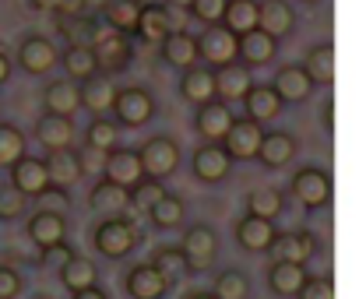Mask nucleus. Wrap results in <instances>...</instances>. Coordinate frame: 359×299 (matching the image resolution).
<instances>
[{
	"mask_svg": "<svg viewBox=\"0 0 359 299\" xmlns=\"http://www.w3.org/2000/svg\"><path fill=\"white\" fill-rule=\"evenodd\" d=\"M292 194H296V201L303 208L317 211V208H324L331 201V176L324 169H317V166H303L292 176Z\"/></svg>",
	"mask_w": 359,
	"mask_h": 299,
	"instance_id": "0eeeda50",
	"label": "nucleus"
},
{
	"mask_svg": "<svg viewBox=\"0 0 359 299\" xmlns=\"http://www.w3.org/2000/svg\"><path fill=\"white\" fill-rule=\"evenodd\" d=\"M180 95H184L191 106H205L215 99V74L201 64L180 71Z\"/></svg>",
	"mask_w": 359,
	"mask_h": 299,
	"instance_id": "412c9836",
	"label": "nucleus"
},
{
	"mask_svg": "<svg viewBox=\"0 0 359 299\" xmlns=\"http://www.w3.org/2000/svg\"><path fill=\"white\" fill-rule=\"evenodd\" d=\"M8 78H11V57L0 50V85H8Z\"/></svg>",
	"mask_w": 359,
	"mask_h": 299,
	"instance_id": "13d9d810",
	"label": "nucleus"
},
{
	"mask_svg": "<svg viewBox=\"0 0 359 299\" xmlns=\"http://www.w3.org/2000/svg\"><path fill=\"white\" fill-rule=\"evenodd\" d=\"M162 4H169V8H184V11H187V8H191V0H162Z\"/></svg>",
	"mask_w": 359,
	"mask_h": 299,
	"instance_id": "bf43d9fd",
	"label": "nucleus"
},
{
	"mask_svg": "<svg viewBox=\"0 0 359 299\" xmlns=\"http://www.w3.org/2000/svg\"><path fill=\"white\" fill-rule=\"evenodd\" d=\"M102 180H109V183H116L123 190H134L144 180L141 162H137V148H113V152H106Z\"/></svg>",
	"mask_w": 359,
	"mask_h": 299,
	"instance_id": "1a4fd4ad",
	"label": "nucleus"
},
{
	"mask_svg": "<svg viewBox=\"0 0 359 299\" xmlns=\"http://www.w3.org/2000/svg\"><path fill=\"white\" fill-rule=\"evenodd\" d=\"M275 222H268V218H257V215H243L240 222H236V243L243 246V250H250V253H264V250H271V243H275Z\"/></svg>",
	"mask_w": 359,
	"mask_h": 299,
	"instance_id": "aec40b11",
	"label": "nucleus"
},
{
	"mask_svg": "<svg viewBox=\"0 0 359 299\" xmlns=\"http://www.w3.org/2000/svg\"><path fill=\"white\" fill-rule=\"evenodd\" d=\"M162 11H165V32H187V11L184 8H169V4H162Z\"/></svg>",
	"mask_w": 359,
	"mask_h": 299,
	"instance_id": "864d4df0",
	"label": "nucleus"
},
{
	"mask_svg": "<svg viewBox=\"0 0 359 299\" xmlns=\"http://www.w3.org/2000/svg\"><path fill=\"white\" fill-rule=\"evenodd\" d=\"M109 113H113V123L116 127H144L155 116V95L148 88H141V85L116 88Z\"/></svg>",
	"mask_w": 359,
	"mask_h": 299,
	"instance_id": "7ed1b4c3",
	"label": "nucleus"
},
{
	"mask_svg": "<svg viewBox=\"0 0 359 299\" xmlns=\"http://www.w3.org/2000/svg\"><path fill=\"white\" fill-rule=\"evenodd\" d=\"M275 260H289V264H306L317 253V236L313 232H282L271 243Z\"/></svg>",
	"mask_w": 359,
	"mask_h": 299,
	"instance_id": "5701e85b",
	"label": "nucleus"
},
{
	"mask_svg": "<svg viewBox=\"0 0 359 299\" xmlns=\"http://www.w3.org/2000/svg\"><path fill=\"white\" fill-rule=\"evenodd\" d=\"M303 71L310 74L313 88L317 85H331L334 81V46L331 43H317L306 50V60H303Z\"/></svg>",
	"mask_w": 359,
	"mask_h": 299,
	"instance_id": "473e14b6",
	"label": "nucleus"
},
{
	"mask_svg": "<svg viewBox=\"0 0 359 299\" xmlns=\"http://www.w3.org/2000/svg\"><path fill=\"white\" fill-rule=\"evenodd\" d=\"M296 295L299 299H334V285H331V278H306Z\"/></svg>",
	"mask_w": 359,
	"mask_h": 299,
	"instance_id": "8fccbe9b",
	"label": "nucleus"
},
{
	"mask_svg": "<svg viewBox=\"0 0 359 299\" xmlns=\"http://www.w3.org/2000/svg\"><path fill=\"white\" fill-rule=\"evenodd\" d=\"M57 64L64 67V74H67L74 85L85 81V78H92V74H99V64H95V53H92L88 43H71V46L60 53Z\"/></svg>",
	"mask_w": 359,
	"mask_h": 299,
	"instance_id": "c85d7f7f",
	"label": "nucleus"
},
{
	"mask_svg": "<svg viewBox=\"0 0 359 299\" xmlns=\"http://www.w3.org/2000/svg\"><path fill=\"white\" fill-rule=\"evenodd\" d=\"M25 155V134L22 127L0 120V166H11Z\"/></svg>",
	"mask_w": 359,
	"mask_h": 299,
	"instance_id": "79ce46f5",
	"label": "nucleus"
},
{
	"mask_svg": "<svg viewBox=\"0 0 359 299\" xmlns=\"http://www.w3.org/2000/svg\"><path fill=\"white\" fill-rule=\"evenodd\" d=\"M25 211H29V197L0 183V222H18Z\"/></svg>",
	"mask_w": 359,
	"mask_h": 299,
	"instance_id": "c03bdc74",
	"label": "nucleus"
},
{
	"mask_svg": "<svg viewBox=\"0 0 359 299\" xmlns=\"http://www.w3.org/2000/svg\"><path fill=\"white\" fill-rule=\"evenodd\" d=\"M22 292V274L8 264H0V299H15Z\"/></svg>",
	"mask_w": 359,
	"mask_h": 299,
	"instance_id": "603ef678",
	"label": "nucleus"
},
{
	"mask_svg": "<svg viewBox=\"0 0 359 299\" xmlns=\"http://www.w3.org/2000/svg\"><path fill=\"white\" fill-rule=\"evenodd\" d=\"M194 43H198V60H205L208 71L236 64V36L222 22L219 25H205L201 36H194Z\"/></svg>",
	"mask_w": 359,
	"mask_h": 299,
	"instance_id": "39448f33",
	"label": "nucleus"
},
{
	"mask_svg": "<svg viewBox=\"0 0 359 299\" xmlns=\"http://www.w3.org/2000/svg\"><path fill=\"white\" fill-rule=\"evenodd\" d=\"M88 208L99 211V215H109V218H120L127 208H130V190L109 183V180H99L88 194Z\"/></svg>",
	"mask_w": 359,
	"mask_h": 299,
	"instance_id": "b1692460",
	"label": "nucleus"
},
{
	"mask_svg": "<svg viewBox=\"0 0 359 299\" xmlns=\"http://www.w3.org/2000/svg\"><path fill=\"white\" fill-rule=\"evenodd\" d=\"M88 29H92L88 46H92V53H95L99 71H102V74H116V71H123V67L130 64V36L113 32V29L102 25L99 18H95Z\"/></svg>",
	"mask_w": 359,
	"mask_h": 299,
	"instance_id": "f257e3e1",
	"label": "nucleus"
},
{
	"mask_svg": "<svg viewBox=\"0 0 359 299\" xmlns=\"http://www.w3.org/2000/svg\"><path fill=\"white\" fill-rule=\"evenodd\" d=\"M137 11H141V0H106L99 22L109 25L113 32H120V36H134Z\"/></svg>",
	"mask_w": 359,
	"mask_h": 299,
	"instance_id": "2f4dec72",
	"label": "nucleus"
},
{
	"mask_svg": "<svg viewBox=\"0 0 359 299\" xmlns=\"http://www.w3.org/2000/svg\"><path fill=\"white\" fill-rule=\"evenodd\" d=\"M187 299H215V292H194V295H187Z\"/></svg>",
	"mask_w": 359,
	"mask_h": 299,
	"instance_id": "052dcab7",
	"label": "nucleus"
},
{
	"mask_svg": "<svg viewBox=\"0 0 359 299\" xmlns=\"http://www.w3.org/2000/svg\"><path fill=\"white\" fill-rule=\"evenodd\" d=\"M243 106H247V120H254L261 127L282 113V99L271 92V85H250V92L243 95Z\"/></svg>",
	"mask_w": 359,
	"mask_h": 299,
	"instance_id": "c756f323",
	"label": "nucleus"
},
{
	"mask_svg": "<svg viewBox=\"0 0 359 299\" xmlns=\"http://www.w3.org/2000/svg\"><path fill=\"white\" fill-rule=\"evenodd\" d=\"M158 50H162V60L176 71H187V67L198 64V43H194L191 32H169L158 43Z\"/></svg>",
	"mask_w": 359,
	"mask_h": 299,
	"instance_id": "a878e982",
	"label": "nucleus"
},
{
	"mask_svg": "<svg viewBox=\"0 0 359 299\" xmlns=\"http://www.w3.org/2000/svg\"><path fill=\"white\" fill-rule=\"evenodd\" d=\"M8 169H11V187H15L18 194H25V197H39V194L50 187V176H46V162H43V159L22 155V159L11 162Z\"/></svg>",
	"mask_w": 359,
	"mask_h": 299,
	"instance_id": "dca6fc26",
	"label": "nucleus"
},
{
	"mask_svg": "<svg viewBox=\"0 0 359 299\" xmlns=\"http://www.w3.org/2000/svg\"><path fill=\"white\" fill-rule=\"evenodd\" d=\"M222 25L240 39L247 32L257 29V0H229L226 11H222Z\"/></svg>",
	"mask_w": 359,
	"mask_h": 299,
	"instance_id": "f704fd0d",
	"label": "nucleus"
},
{
	"mask_svg": "<svg viewBox=\"0 0 359 299\" xmlns=\"http://www.w3.org/2000/svg\"><path fill=\"white\" fill-rule=\"evenodd\" d=\"M165 281H172V278H184L187 271H191V264H187V257H184V250L180 246H158L155 253H151V260H148Z\"/></svg>",
	"mask_w": 359,
	"mask_h": 299,
	"instance_id": "ea45409f",
	"label": "nucleus"
},
{
	"mask_svg": "<svg viewBox=\"0 0 359 299\" xmlns=\"http://www.w3.org/2000/svg\"><path fill=\"white\" fill-rule=\"evenodd\" d=\"M137 162H141L144 180H158V183H162V180L172 176L176 166H180V144H176L172 137H165V134L148 137V141L137 148Z\"/></svg>",
	"mask_w": 359,
	"mask_h": 299,
	"instance_id": "20e7f679",
	"label": "nucleus"
},
{
	"mask_svg": "<svg viewBox=\"0 0 359 299\" xmlns=\"http://www.w3.org/2000/svg\"><path fill=\"white\" fill-rule=\"evenodd\" d=\"M257 29L271 39H285L296 29V11L289 0H257Z\"/></svg>",
	"mask_w": 359,
	"mask_h": 299,
	"instance_id": "4468645a",
	"label": "nucleus"
},
{
	"mask_svg": "<svg viewBox=\"0 0 359 299\" xmlns=\"http://www.w3.org/2000/svg\"><path fill=\"white\" fill-rule=\"evenodd\" d=\"M180 250H184V257H187L191 267H208V264L215 260L219 236H215L212 225L198 222V225H191V229L184 232V243H180Z\"/></svg>",
	"mask_w": 359,
	"mask_h": 299,
	"instance_id": "f8f14e48",
	"label": "nucleus"
},
{
	"mask_svg": "<svg viewBox=\"0 0 359 299\" xmlns=\"http://www.w3.org/2000/svg\"><path fill=\"white\" fill-rule=\"evenodd\" d=\"M271 92L282 99V106H289V102H306V99L313 95V81H310V74L303 71V64H285V67H278V74H275V81H271Z\"/></svg>",
	"mask_w": 359,
	"mask_h": 299,
	"instance_id": "ddd939ff",
	"label": "nucleus"
},
{
	"mask_svg": "<svg viewBox=\"0 0 359 299\" xmlns=\"http://www.w3.org/2000/svg\"><path fill=\"white\" fill-rule=\"evenodd\" d=\"M113 95H116V81L113 74H92L85 81H78V106L88 109L92 116H106L109 106H113Z\"/></svg>",
	"mask_w": 359,
	"mask_h": 299,
	"instance_id": "9d476101",
	"label": "nucleus"
},
{
	"mask_svg": "<svg viewBox=\"0 0 359 299\" xmlns=\"http://www.w3.org/2000/svg\"><path fill=\"white\" fill-rule=\"evenodd\" d=\"M212 74H215V99H222V102H240L250 92V85H254L250 67H243L240 60L236 64H226V67H219Z\"/></svg>",
	"mask_w": 359,
	"mask_h": 299,
	"instance_id": "a211bd4d",
	"label": "nucleus"
},
{
	"mask_svg": "<svg viewBox=\"0 0 359 299\" xmlns=\"http://www.w3.org/2000/svg\"><path fill=\"white\" fill-rule=\"evenodd\" d=\"M92 243H95V250L102 253V257H109V260H120V257H127L137 243H141V232H137V225L130 222V218H102L99 225H95V232H92Z\"/></svg>",
	"mask_w": 359,
	"mask_h": 299,
	"instance_id": "f03ea898",
	"label": "nucleus"
},
{
	"mask_svg": "<svg viewBox=\"0 0 359 299\" xmlns=\"http://www.w3.org/2000/svg\"><path fill=\"white\" fill-rule=\"evenodd\" d=\"M144 215H151V225L155 229H176L180 222H184V201H180L176 194H162Z\"/></svg>",
	"mask_w": 359,
	"mask_h": 299,
	"instance_id": "a19ab883",
	"label": "nucleus"
},
{
	"mask_svg": "<svg viewBox=\"0 0 359 299\" xmlns=\"http://www.w3.org/2000/svg\"><path fill=\"white\" fill-rule=\"evenodd\" d=\"M60 281L67 285V292H81V288H92L95 281H99V271H95V264L88 260V257H71L64 267H60Z\"/></svg>",
	"mask_w": 359,
	"mask_h": 299,
	"instance_id": "e433bc0d",
	"label": "nucleus"
},
{
	"mask_svg": "<svg viewBox=\"0 0 359 299\" xmlns=\"http://www.w3.org/2000/svg\"><path fill=\"white\" fill-rule=\"evenodd\" d=\"M310 274H306V267L303 264H289V260H271V267H268V288L275 292V295H285V299H292L299 288H303V281H306Z\"/></svg>",
	"mask_w": 359,
	"mask_h": 299,
	"instance_id": "cd10ccee",
	"label": "nucleus"
},
{
	"mask_svg": "<svg viewBox=\"0 0 359 299\" xmlns=\"http://www.w3.org/2000/svg\"><path fill=\"white\" fill-rule=\"evenodd\" d=\"M29 239L43 250V246H53V243H64L67 239V222L64 215H50V211H36L25 225Z\"/></svg>",
	"mask_w": 359,
	"mask_h": 299,
	"instance_id": "bb28decb",
	"label": "nucleus"
},
{
	"mask_svg": "<svg viewBox=\"0 0 359 299\" xmlns=\"http://www.w3.org/2000/svg\"><path fill=\"white\" fill-rule=\"evenodd\" d=\"M71 295H74V299H109V295H106L99 285H92V288H81V292H71Z\"/></svg>",
	"mask_w": 359,
	"mask_h": 299,
	"instance_id": "4d7b16f0",
	"label": "nucleus"
},
{
	"mask_svg": "<svg viewBox=\"0 0 359 299\" xmlns=\"http://www.w3.org/2000/svg\"><path fill=\"white\" fill-rule=\"evenodd\" d=\"M191 169L201 183H222L233 169V159L226 155L222 144H201L194 152V159H191Z\"/></svg>",
	"mask_w": 359,
	"mask_h": 299,
	"instance_id": "2eb2a0df",
	"label": "nucleus"
},
{
	"mask_svg": "<svg viewBox=\"0 0 359 299\" xmlns=\"http://www.w3.org/2000/svg\"><path fill=\"white\" fill-rule=\"evenodd\" d=\"M32 11H43V15H57L60 11V0H29Z\"/></svg>",
	"mask_w": 359,
	"mask_h": 299,
	"instance_id": "6e6d98bb",
	"label": "nucleus"
},
{
	"mask_svg": "<svg viewBox=\"0 0 359 299\" xmlns=\"http://www.w3.org/2000/svg\"><path fill=\"white\" fill-rule=\"evenodd\" d=\"M233 109H229V102H222V99H212V102H205V106H198V116H194V127H198V134L205 137V144H219L222 137H226V130L233 127Z\"/></svg>",
	"mask_w": 359,
	"mask_h": 299,
	"instance_id": "9b49d317",
	"label": "nucleus"
},
{
	"mask_svg": "<svg viewBox=\"0 0 359 299\" xmlns=\"http://www.w3.org/2000/svg\"><path fill=\"white\" fill-rule=\"evenodd\" d=\"M226 4H229V0H191L187 15H194L201 25H219V22H222Z\"/></svg>",
	"mask_w": 359,
	"mask_h": 299,
	"instance_id": "a18cd8bd",
	"label": "nucleus"
},
{
	"mask_svg": "<svg viewBox=\"0 0 359 299\" xmlns=\"http://www.w3.org/2000/svg\"><path fill=\"white\" fill-rule=\"evenodd\" d=\"M88 8V0H60V18H81V11Z\"/></svg>",
	"mask_w": 359,
	"mask_h": 299,
	"instance_id": "5fc2aeb1",
	"label": "nucleus"
},
{
	"mask_svg": "<svg viewBox=\"0 0 359 299\" xmlns=\"http://www.w3.org/2000/svg\"><path fill=\"white\" fill-rule=\"evenodd\" d=\"M247 208H250V215L275 222V218L282 215V208H285V197H282V190H278V187H257V190H250Z\"/></svg>",
	"mask_w": 359,
	"mask_h": 299,
	"instance_id": "4c0bfd02",
	"label": "nucleus"
},
{
	"mask_svg": "<svg viewBox=\"0 0 359 299\" xmlns=\"http://www.w3.org/2000/svg\"><path fill=\"white\" fill-rule=\"evenodd\" d=\"M36 201H39V211H50V215H67L71 211V194L64 187H53V183Z\"/></svg>",
	"mask_w": 359,
	"mask_h": 299,
	"instance_id": "49530a36",
	"label": "nucleus"
},
{
	"mask_svg": "<svg viewBox=\"0 0 359 299\" xmlns=\"http://www.w3.org/2000/svg\"><path fill=\"white\" fill-rule=\"evenodd\" d=\"M275 53H278V39H271L261 29H254V32L236 39V60L243 67H264V64L275 60Z\"/></svg>",
	"mask_w": 359,
	"mask_h": 299,
	"instance_id": "f3484780",
	"label": "nucleus"
},
{
	"mask_svg": "<svg viewBox=\"0 0 359 299\" xmlns=\"http://www.w3.org/2000/svg\"><path fill=\"white\" fill-rule=\"evenodd\" d=\"M247 292H250V278L243 271L229 267L215 274V299H247Z\"/></svg>",
	"mask_w": 359,
	"mask_h": 299,
	"instance_id": "37998d69",
	"label": "nucleus"
},
{
	"mask_svg": "<svg viewBox=\"0 0 359 299\" xmlns=\"http://www.w3.org/2000/svg\"><path fill=\"white\" fill-rule=\"evenodd\" d=\"M78 166H81V176L85 173H102V162H106V152H99V148H88V144H81L78 148Z\"/></svg>",
	"mask_w": 359,
	"mask_h": 299,
	"instance_id": "3c124183",
	"label": "nucleus"
},
{
	"mask_svg": "<svg viewBox=\"0 0 359 299\" xmlns=\"http://www.w3.org/2000/svg\"><path fill=\"white\" fill-rule=\"evenodd\" d=\"M162 194H169V190H165L158 180H141V183L130 190V204H134V208H141V211H148Z\"/></svg>",
	"mask_w": 359,
	"mask_h": 299,
	"instance_id": "de8ad7c7",
	"label": "nucleus"
},
{
	"mask_svg": "<svg viewBox=\"0 0 359 299\" xmlns=\"http://www.w3.org/2000/svg\"><path fill=\"white\" fill-rule=\"evenodd\" d=\"M257 159H261V166H268V169L289 166V162L296 159V137L285 134V130H264L261 148H257Z\"/></svg>",
	"mask_w": 359,
	"mask_h": 299,
	"instance_id": "6ab92c4d",
	"label": "nucleus"
},
{
	"mask_svg": "<svg viewBox=\"0 0 359 299\" xmlns=\"http://www.w3.org/2000/svg\"><path fill=\"white\" fill-rule=\"evenodd\" d=\"M71 257H74V250H71L67 243H53V246H43V250H39V264L50 267V271H60Z\"/></svg>",
	"mask_w": 359,
	"mask_h": 299,
	"instance_id": "09e8293b",
	"label": "nucleus"
},
{
	"mask_svg": "<svg viewBox=\"0 0 359 299\" xmlns=\"http://www.w3.org/2000/svg\"><path fill=\"white\" fill-rule=\"evenodd\" d=\"M85 144L99 148V152H113V148H120V127L113 123V116H92V123L85 130Z\"/></svg>",
	"mask_w": 359,
	"mask_h": 299,
	"instance_id": "58836bf2",
	"label": "nucleus"
},
{
	"mask_svg": "<svg viewBox=\"0 0 359 299\" xmlns=\"http://www.w3.org/2000/svg\"><path fill=\"white\" fill-rule=\"evenodd\" d=\"M46 162V176H50V183L53 187H71V183H78L81 180V166H78V155L71 152V148H64V152H50V159H43Z\"/></svg>",
	"mask_w": 359,
	"mask_h": 299,
	"instance_id": "72a5a7b5",
	"label": "nucleus"
},
{
	"mask_svg": "<svg viewBox=\"0 0 359 299\" xmlns=\"http://www.w3.org/2000/svg\"><path fill=\"white\" fill-rule=\"evenodd\" d=\"M261 137H264V127L243 116V120H233V127L226 130V137H222L219 144L226 148V155H229L233 162H240V159H257Z\"/></svg>",
	"mask_w": 359,
	"mask_h": 299,
	"instance_id": "6e6552de",
	"label": "nucleus"
},
{
	"mask_svg": "<svg viewBox=\"0 0 359 299\" xmlns=\"http://www.w3.org/2000/svg\"><path fill=\"white\" fill-rule=\"evenodd\" d=\"M57 60H60L57 43L46 39V36H39V32H32V36H25V39L18 43V64H22V71L32 74V78L50 74V71L57 67Z\"/></svg>",
	"mask_w": 359,
	"mask_h": 299,
	"instance_id": "423d86ee",
	"label": "nucleus"
},
{
	"mask_svg": "<svg viewBox=\"0 0 359 299\" xmlns=\"http://www.w3.org/2000/svg\"><path fill=\"white\" fill-rule=\"evenodd\" d=\"M299 4H317V0H299Z\"/></svg>",
	"mask_w": 359,
	"mask_h": 299,
	"instance_id": "680f3d73",
	"label": "nucleus"
},
{
	"mask_svg": "<svg viewBox=\"0 0 359 299\" xmlns=\"http://www.w3.org/2000/svg\"><path fill=\"white\" fill-rule=\"evenodd\" d=\"M43 106H46V113H53V116H74L81 106H78V85L71 81V78H57V81H50V88L43 92Z\"/></svg>",
	"mask_w": 359,
	"mask_h": 299,
	"instance_id": "7c9ffc66",
	"label": "nucleus"
},
{
	"mask_svg": "<svg viewBox=\"0 0 359 299\" xmlns=\"http://www.w3.org/2000/svg\"><path fill=\"white\" fill-rule=\"evenodd\" d=\"M134 36H137L141 43H151V46H158V43L169 36V32H165V11H162V4H141Z\"/></svg>",
	"mask_w": 359,
	"mask_h": 299,
	"instance_id": "c9c22d12",
	"label": "nucleus"
},
{
	"mask_svg": "<svg viewBox=\"0 0 359 299\" xmlns=\"http://www.w3.org/2000/svg\"><path fill=\"white\" fill-rule=\"evenodd\" d=\"M36 137L43 141L46 152H64V148L74 144V123L71 116H53V113H43L39 123H36Z\"/></svg>",
	"mask_w": 359,
	"mask_h": 299,
	"instance_id": "4be33fe9",
	"label": "nucleus"
},
{
	"mask_svg": "<svg viewBox=\"0 0 359 299\" xmlns=\"http://www.w3.org/2000/svg\"><path fill=\"white\" fill-rule=\"evenodd\" d=\"M169 281L151 267V264H134L127 271V295L130 299H162Z\"/></svg>",
	"mask_w": 359,
	"mask_h": 299,
	"instance_id": "393cba45",
	"label": "nucleus"
}]
</instances>
